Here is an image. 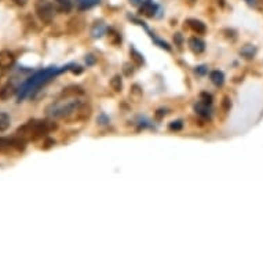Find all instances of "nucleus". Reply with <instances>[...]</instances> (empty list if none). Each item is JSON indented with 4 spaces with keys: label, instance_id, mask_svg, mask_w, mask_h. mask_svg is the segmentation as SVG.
<instances>
[{
    "label": "nucleus",
    "instance_id": "nucleus-1",
    "mask_svg": "<svg viewBox=\"0 0 263 263\" xmlns=\"http://www.w3.org/2000/svg\"><path fill=\"white\" fill-rule=\"evenodd\" d=\"M78 94H83L79 87H70L62 92V98L52 102L47 109L48 117L62 119L68 123H79L88 120L91 116V106L84 101L79 100Z\"/></svg>",
    "mask_w": 263,
    "mask_h": 263
},
{
    "label": "nucleus",
    "instance_id": "nucleus-2",
    "mask_svg": "<svg viewBox=\"0 0 263 263\" xmlns=\"http://www.w3.org/2000/svg\"><path fill=\"white\" fill-rule=\"evenodd\" d=\"M73 64L66 65L62 68H57V66H50L43 70L36 72L35 74H32L26 82L22 83V86L18 88V102H21L22 100H25L26 97H33L37 91L44 87L47 83H50L54 78H57L58 74L64 73L66 70L72 69Z\"/></svg>",
    "mask_w": 263,
    "mask_h": 263
},
{
    "label": "nucleus",
    "instance_id": "nucleus-3",
    "mask_svg": "<svg viewBox=\"0 0 263 263\" xmlns=\"http://www.w3.org/2000/svg\"><path fill=\"white\" fill-rule=\"evenodd\" d=\"M57 128V124L54 121L48 120H29L26 121L25 124L21 125L20 128L17 129V137L22 138L26 142L29 141H37V139H42L44 137H47L48 133H51Z\"/></svg>",
    "mask_w": 263,
    "mask_h": 263
},
{
    "label": "nucleus",
    "instance_id": "nucleus-4",
    "mask_svg": "<svg viewBox=\"0 0 263 263\" xmlns=\"http://www.w3.org/2000/svg\"><path fill=\"white\" fill-rule=\"evenodd\" d=\"M35 13L40 21L46 24V25H48L54 20L55 9H54V6L50 2H47V0H37L35 5Z\"/></svg>",
    "mask_w": 263,
    "mask_h": 263
},
{
    "label": "nucleus",
    "instance_id": "nucleus-5",
    "mask_svg": "<svg viewBox=\"0 0 263 263\" xmlns=\"http://www.w3.org/2000/svg\"><path fill=\"white\" fill-rule=\"evenodd\" d=\"M26 146V141L20 137L15 138H0V153H10V152L17 151L22 152Z\"/></svg>",
    "mask_w": 263,
    "mask_h": 263
},
{
    "label": "nucleus",
    "instance_id": "nucleus-6",
    "mask_svg": "<svg viewBox=\"0 0 263 263\" xmlns=\"http://www.w3.org/2000/svg\"><path fill=\"white\" fill-rule=\"evenodd\" d=\"M14 64H15V57H14L13 52L9 51V50L0 51V68L2 69H9Z\"/></svg>",
    "mask_w": 263,
    "mask_h": 263
},
{
    "label": "nucleus",
    "instance_id": "nucleus-7",
    "mask_svg": "<svg viewBox=\"0 0 263 263\" xmlns=\"http://www.w3.org/2000/svg\"><path fill=\"white\" fill-rule=\"evenodd\" d=\"M15 92H18V88L14 86V83H6L5 86L0 88V100L7 101L13 97Z\"/></svg>",
    "mask_w": 263,
    "mask_h": 263
},
{
    "label": "nucleus",
    "instance_id": "nucleus-8",
    "mask_svg": "<svg viewBox=\"0 0 263 263\" xmlns=\"http://www.w3.org/2000/svg\"><path fill=\"white\" fill-rule=\"evenodd\" d=\"M187 26H189L190 29L193 30L194 33H197V35H204L205 32H207V26L204 22H201L200 20H194V18H190L187 20Z\"/></svg>",
    "mask_w": 263,
    "mask_h": 263
},
{
    "label": "nucleus",
    "instance_id": "nucleus-9",
    "mask_svg": "<svg viewBox=\"0 0 263 263\" xmlns=\"http://www.w3.org/2000/svg\"><path fill=\"white\" fill-rule=\"evenodd\" d=\"M189 48L192 50V52H194V54H201V52L205 50V43H204V40H201L200 37H190Z\"/></svg>",
    "mask_w": 263,
    "mask_h": 263
},
{
    "label": "nucleus",
    "instance_id": "nucleus-10",
    "mask_svg": "<svg viewBox=\"0 0 263 263\" xmlns=\"http://www.w3.org/2000/svg\"><path fill=\"white\" fill-rule=\"evenodd\" d=\"M157 11V6L153 3V0H145L142 2V6H141V14L146 15V17H153Z\"/></svg>",
    "mask_w": 263,
    "mask_h": 263
},
{
    "label": "nucleus",
    "instance_id": "nucleus-11",
    "mask_svg": "<svg viewBox=\"0 0 263 263\" xmlns=\"http://www.w3.org/2000/svg\"><path fill=\"white\" fill-rule=\"evenodd\" d=\"M210 79H211V82L214 86L216 87L223 86V83H224L223 72H220V70H212L211 73H210Z\"/></svg>",
    "mask_w": 263,
    "mask_h": 263
},
{
    "label": "nucleus",
    "instance_id": "nucleus-12",
    "mask_svg": "<svg viewBox=\"0 0 263 263\" xmlns=\"http://www.w3.org/2000/svg\"><path fill=\"white\" fill-rule=\"evenodd\" d=\"M10 124H11L10 115H7L6 112H0V133L7 131L10 128Z\"/></svg>",
    "mask_w": 263,
    "mask_h": 263
},
{
    "label": "nucleus",
    "instance_id": "nucleus-13",
    "mask_svg": "<svg viewBox=\"0 0 263 263\" xmlns=\"http://www.w3.org/2000/svg\"><path fill=\"white\" fill-rule=\"evenodd\" d=\"M129 55H131V60H133V62H134L137 66H141V65H143V57L141 52H138L137 50H135L134 47L129 48Z\"/></svg>",
    "mask_w": 263,
    "mask_h": 263
},
{
    "label": "nucleus",
    "instance_id": "nucleus-14",
    "mask_svg": "<svg viewBox=\"0 0 263 263\" xmlns=\"http://www.w3.org/2000/svg\"><path fill=\"white\" fill-rule=\"evenodd\" d=\"M105 33V25L102 22H95V25L92 26V30H91V35L94 37H101V36Z\"/></svg>",
    "mask_w": 263,
    "mask_h": 263
},
{
    "label": "nucleus",
    "instance_id": "nucleus-15",
    "mask_svg": "<svg viewBox=\"0 0 263 263\" xmlns=\"http://www.w3.org/2000/svg\"><path fill=\"white\" fill-rule=\"evenodd\" d=\"M110 87H112V90L116 91V92H120V91L123 90V82H121V78L119 74H116V76H113V78L110 79Z\"/></svg>",
    "mask_w": 263,
    "mask_h": 263
},
{
    "label": "nucleus",
    "instance_id": "nucleus-16",
    "mask_svg": "<svg viewBox=\"0 0 263 263\" xmlns=\"http://www.w3.org/2000/svg\"><path fill=\"white\" fill-rule=\"evenodd\" d=\"M129 97L134 102H139V100L142 98V90L138 86H133V88L129 91Z\"/></svg>",
    "mask_w": 263,
    "mask_h": 263
},
{
    "label": "nucleus",
    "instance_id": "nucleus-17",
    "mask_svg": "<svg viewBox=\"0 0 263 263\" xmlns=\"http://www.w3.org/2000/svg\"><path fill=\"white\" fill-rule=\"evenodd\" d=\"M196 110L199 115H203L205 117H210V109H208V104H204V102H199L196 105Z\"/></svg>",
    "mask_w": 263,
    "mask_h": 263
},
{
    "label": "nucleus",
    "instance_id": "nucleus-18",
    "mask_svg": "<svg viewBox=\"0 0 263 263\" xmlns=\"http://www.w3.org/2000/svg\"><path fill=\"white\" fill-rule=\"evenodd\" d=\"M98 3H100V0H80L79 2V7L82 10H86L92 7V6L98 5Z\"/></svg>",
    "mask_w": 263,
    "mask_h": 263
},
{
    "label": "nucleus",
    "instance_id": "nucleus-19",
    "mask_svg": "<svg viewBox=\"0 0 263 263\" xmlns=\"http://www.w3.org/2000/svg\"><path fill=\"white\" fill-rule=\"evenodd\" d=\"M255 52H256L255 47H252V46H250V44H248V46H246V47H244L241 50L242 55L246 57V58H248V60H251V58H254Z\"/></svg>",
    "mask_w": 263,
    "mask_h": 263
},
{
    "label": "nucleus",
    "instance_id": "nucleus-20",
    "mask_svg": "<svg viewBox=\"0 0 263 263\" xmlns=\"http://www.w3.org/2000/svg\"><path fill=\"white\" fill-rule=\"evenodd\" d=\"M61 6H62V9H65L66 11H69L72 9V2L70 0H57Z\"/></svg>",
    "mask_w": 263,
    "mask_h": 263
},
{
    "label": "nucleus",
    "instance_id": "nucleus-21",
    "mask_svg": "<svg viewBox=\"0 0 263 263\" xmlns=\"http://www.w3.org/2000/svg\"><path fill=\"white\" fill-rule=\"evenodd\" d=\"M222 108H223L224 112H229V110H230V108H232V102H230V100H229V97H224L223 98Z\"/></svg>",
    "mask_w": 263,
    "mask_h": 263
},
{
    "label": "nucleus",
    "instance_id": "nucleus-22",
    "mask_svg": "<svg viewBox=\"0 0 263 263\" xmlns=\"http://www.w3.org/2000/svg\"><path fill=\"white\" fill-rule=\"evenodd\" d=\"M182 128V123L181 121H173L171 124H170V129H175V131H178V129Z\"/></svg>",
    "mask_w": 263,
    "mask_h": 263
},
{
    "label": "nucleus",
    "instance_id": "nucleus-23",
    "mask_svg": "<svg viewBox=\"0 0 263 263\" xmlns=\"http://www.w3.org/2000/svg\"><path fill=\"white\" fill-rule=\"evenodd\" d=\"M13 2L17 6H21V7H24V6H25L26 3H28V0H13Z\"/></svg>",
    "mask_w": 263,
    "mask_h": 263
},
{
    "label": "nucleus",
    "instance_id": "nucleus-24",
    "mask_svg": "<svg viewBox=\"0 0 263 263\" xmlns=\"http://www.w3.org/2000/svg\"><path fill=\"white\" fill-rule=\"evenodd\" d=\"M141 2H142V0H129V3H131L133 6H138Z\"/></svg>",
    "mask_w": 263,
    "mask_h": 263
},
{
    "label": "nucleus",
    "instance_id": "nucleus-25",
    "mask_svg": "<svg viewBox=\"0 0 263 263\" xmlns=\"http://www.w3.org/2000/svg\"><path fill=\"white\" fill-rule=\"evenodd\" d=\"M247 2H248V3H250V5H254V2H255V0H247Z\"/></svg>",
    "mask_w": 263,
    "mask_h": 263
},
{
    "label": "nucleus",
    "instance_id": "nucleus-26",
    "mask_svg": "<svg viewBox=\"0 0 263 263\" xmlns=\"http://www.w3.org/2000/svg\"><path fill=\"white\" fill-rule=\"evenodd\" d=\"M2 73H3V69L0 68V78H2Z\"/></svg>",
    "mask_w": 263,
    "mask_h": 263
}]
</instances>
